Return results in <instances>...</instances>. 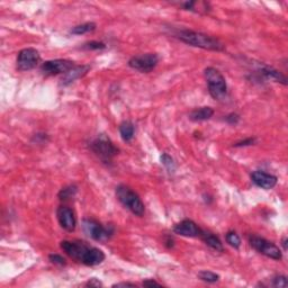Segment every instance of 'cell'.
Listing matches in <instances>:
<instances>
[{"instance_id": "cell-14", "label": "cell", "mask_w": 288, "mask_h": 288, "mask_svg": "<svg viewBox=\"0 0 288 288\" xmlns=\"http://www.w3.org/2000/svg\"><path fill=\"white\" fill-rule=\"evenodd\" d=\"M258 79L262 78L263 80H270V81H275L283 83V85H287V78L285 75H283L282 72L278 70L273 69L272 66L263 65L257 71Z\"/></svg>"}, {"instance_id": "cell-20", "label": "cell", "mask_w": 288, "mask_h": 288, "mask_svg": "<svg viewBox=\"0 0 288 288\" xmlns=\"http://www.w3.org/2000/svg\"><path fill=\"white\" fill-rule=\"evenodd\" d=\"M77 192H78V187H77L76 185H69V186H66V187L62 188L61 191L59 192L58 197L60 201L66 202V201H69V199L75 197Z\"/></svg>"}, {"instance_id": "cell-27", "label": "cell", "mask_w": 288, "mask_h": 288, "mask_svg": "<svg viewBox=\"0 0 288 288\" xmlns=\"http://www.w3.org/2000/svg\"><path fill=\"white\" fill-rule=\"evenodd\" d=\"M48 260L52 263H54V265H58V266H65L66 265V261L65 259L62 257V256L57 255V254H51L48 256Z\"/></svg>"}, {"instance_id": "cell-19", "label": "cell", "mask_w": 288, "mask_h": 288, "mask_svg": "<svg viewBox=\"0 0 288 288\" xmlns=\"http://www.w3.org/2000/svg\"><path fill=\"white\" fill-rule=\"evenodd\" d=\"M119 134L124 142H131L135 134V126L131 121H124L119 125Z\"/></svg>"}, {"instance_id": "cell-4", "label": "cell", "mask_w": 288, "mask_h": 288, "mask_svg": "<svg viewBox=\"0 0 288 288\" xmlns=\"http://www.w3.org/2000/svg\"><path fill=\"white\" fill-rule=\"evenodd\" d=\"M89 149L103 161L110 163L118 154V149L114 145L112 140L105 134H99L89 143Z\"/></svg>"}, {"instance_id": "cell-6", "label": "cell", "mask_w": 288, "mask_h": 288, "mask_svg": "<svg viewBox=\"0 0 288 288\" xmlns=\"http://www.w3.org/2000/svg\"><path fill=\"white\" fill-rule=\"evenodd\" d=\"M249 243L256 251L266 256V257L273 260L283 259L282 250L273 242H270L261 237H258V235H250L249 237Z\"/></svg>"}, {"instance_id": "cell-32", "label": "cell", "mask_w": 288, "mask_h": 288, "mask_svg": "<svg viewBox=\"0 0 288 288\" xmlns=\"http://www.w3.org/2000/svg\"><path fill=\"white\" fill-rule=\"evenodd\" d=\"M164 244H166V247L167 248H173L174 245H175V241H174V239L171 238V237H167L166 238V241H164Z\"/></svg>"}, {"instance_id": "cell-15", "label": "cell", "mask_w": 288, "mask_h": 288, "mask_svg": "<svg viewBox=\"0 0 288 288\" xmlns=\"http://www.w3.org/2000/svg\"><path fill=\"white\" fill-rule=\"evenodd\" d=\"M90 70V65H75L70 70L69 72H66L62 78V85L68 86L71 85L72 82H75L77 79L82 78L85 77L88 71Z\"/></svg>"}, {"instance_id": "cell-26", "label": "cell", "mask_w": 288, "mask_h": 288, "mask_svg": "<svg viewBox=\"0 0 288 288\" xmlns=\"http://www.w3.org/2000/svg\"><path fill=\"white\" fill-rule=\"evenodd\" d=\"M272 286L277 287V288H286L288 286V282H287V277L279 275L273 277L272 279Z\"/></svg>"}, {"instance_id": "cell-1", "label": "cell", "mask_w": 288, "mask_h": 288, "mask_svg": "<svg viewBox=\"0 0 288 288\" xmlns=\"http://www.w3.org/2000/svg\"><path fill=\"white\" fill-rule=\"evenodd\" d=\"M174 36L178 38L179 41L191 45V47L199 48L203 50L208 51H216L221 52L224 51L225 45L217 38L209 36V35L201 33V32H195L191 30H177L174 32Z\"/></svg>"}, {"instance_id": "cell-18", "label": "cell", "mask_w": 288, "mask_h": 288, "mask_svg": "<svg viewBox=\"0 0 288 288\" xmlns=\"http://www.w3.org/2000/svg\"><path fill=\"white\" fill-rule=\"evenodd\" d=\"M105 258H106V256H105V254L100 250V249L91 247L89 252H88L87 258L85 260V262H83V265L89 266V267L100 265V263L105 260Z\"/></svg>"}, {"instance_id": "cell-12", "label": "cell", "mask_w": 288, "mask_h": 288, "mask_svg": "<svg viewBox=\"0 0 288 288\" xmlns=\"http://www.w3.org/2000/svg\"><path fill=\"white\" fill-rule=\"evenodd\" d=\"M203 231L202 227L198 226L194 221L188 219L182 220L174 226V233L186 238H201Z\"/></svg>"}, {"instance_id": "cell-5", "label": "cell", "mask_w": 288, "mask_h": 288, "mask_svg": "<svg viewBox=\"0 0 288 288\" xmlns=\"http://www.w3.org/2000/svg\"><path fill=\"white\" fill-rule=\"evenodd\" d=\"M82 229L88 237H90L95 241H106L114 234L113 226H104L103 224L93 219L83 220Z\"/></svg>"}, {"instance_id": "cell-30", "label": "cell", "mask_w": 288, "mask_h": 288, "mask_svg": "<svg viewBox=\"0 0 288 288\" xmlns=\"http://www.w3.org/2000/svg\"><path fill=\"white\" fill-rule=\"evenodd\" d=\"M87 287H101L103 286V283L100 282L99 279H96V278H91L88 280V282L85 284Z\"/></svg>"}, {"instance_id": "cell-34", "label": "cell", "mask_w": 288, "mask_h": 288, "mask_svg": "<svg viewBox=\"0 0 288 288\" xmlns=\"http://www.w3.org/2000/svg\"><path fill=\"white\" fill-rule=\"evenodd\" d=\"M287 243H288V239L286 237H284L283 241H282V245L284 248V251H287Z\"/></svg>"}, {"instance_id": "cell-11", "label": "cell", "mask_w": 288, "mask_h": 288, "mask_svg": "<svg viewBox=\"0 0 288 288\" xmlns=\"http://www.w3.org/2000/svg\"><path fill=\"white\" fill-rule=\"evenodd\" d=\"M57 217L60 226L66 232H73L77 226L76 214L72 208L68 206H59L57 209Z\"/></svg>"}, {"instance_id": "cell-8", "label": "cell", "mask_w": 288, "mask_h": 288, "mask_svg": "<svg viewBox=\"0 0 288 288\" xmlns=\"http://www.w3.org/2000/svg\"><path fill=\"white\" fill-rule=\"evenodd\" d=\"M60 247L63 251L65 252L66 255L69 256L70 258L76 260L80 263L85 262V260L87 258L88 252L90 250V245H88L87 243L82 241H68L64 240L60 243Z\"/></svg>"}, {"instance_id": "cell-29", "label": "cell", "mask_w": 288, "mask_h": 288, "mask_svg": "<svg viewBox=\"0 0 288 288\" xmlns=\"http://www.w3.org/2000/svg\"><path fill=\"white\" fill-rule=\"evenodd\" d=\"M257 141V139L256 138H248L245 140H242V141L238 142L234 144V147H243V146H250V145H254V144Z\"/></svg>"}, {"instance_id": "cell-21", "label": "cell", "mask_w": 288, "mask_h": 288, "mask_svg": "<svg viewBox=\"0 0 288 288\" xmlns=\"http://www.w3.org/2000/svg\"><path fill=\"white\" fill-rule=\"evenodd\" d=\"M96 24L95 23H85L81 24V25H77L75 27H72L70 30V33L73 35H82V34H87L89 32H94L96 30Z\"/></svg>"}, {"instance_id": "cell-13", "label": "cell", "mask_w": 288, "mask_h": 288, "mask_svg": "<svg viewBox=\"0 0 288 288\" xmlns=\"http://www.w3.org/2000/svg\"><path fill=\"white\" fill-rule=\"evenodd\" d=\"M251 180L258 187L265 189V191H270V189L276 187L278 178L273 175L267 174L265 171L257 170L251 174Z\"/></svg>"}, {"instance_id": "cell-9", "label": "cell", "mask_w": 288, "mask_h": 288, "mask_svg": "<svg viewBox=\"0 0 288 288\" xmlns=\"http://www.w3.org/2000/svg\"><path fill=\"white\" fill-rule=\"evenodd\" d=\"M41 62V55L36 48H27L19 51L17 55V69L19 71H30L38 65Z\"/></svg>"}, {"instance_id": "cell-25", "label": "cell", "mask_w": 288, "mask_h": 288, "mask_svg": "<svg viewBox=\"0 0 288 288\" xmlns=\"http://www.w3.org/2000/svg\"><path fill=\"white\" fill-rule=\"evenodd\" d=\"M82 48L83 50H104V48H106V44L103 43V42L91 41L83 44Z\"/></svg>"}, {"instance_id": "cell-28", "label": "cell", "mask_w": 288, "mask_h": 288, "mask_svg": "<svg viewBox=\"0 0 288 288\" xmlns=\"http://www.w3.org/2000/svg\"><path fill=\"white\" fill-rule=\"evenodd\" d=\"M224 121L230 125H237L240 122V115H238L237 113H231L224 117Z\"/></svg>"}, {"instance_id": "cell-22", "label": "cell", "mask_w": 288, "mask_h": 288, "mask_svg": "<svg viewBox=\"0 0 288 288\" xmlns=\"http://www.w3.org/2000/svg\"><path fill=\"white\" fill-rule=\"evenodd\" d=\"M198 278L202 280V282L208 283V284H214L217 283L220 280V275L217 273L209 272V270H202L201 272H198Z\"/></svg>"}, {"instance_id": "cell-16", "label": "cell", "mask_w": 288, "mask_h": 288, "mask_svg": "<svg viewBox=\"0 0 288 288\" xmlns=\"http://www.w3.org/2000/svg\"><path fill=\"white\" fill-rule=\"evenodd\" d=\"M199 239H202V240L204 241V243H205L206 245H208L209 248H212L213 250L219 251V252H223V250H224L223 243L221 242L219 237H216V235L214 233H212V232H208V231L204 230L202 237Z\"/></svg>"}, {"instance_id": "cell-10", "label": "cell", "mask_w": 288, "mask_h": 288, "mask_svg": "<svg viewBox=\"0 0 288 288\" xmlns=\"http://www.w3.org/2000/svg\"><path fill=\"white\" fill-rule=\"evenodd\" d=\"M73 66L75 62L70 61L66 59H55L45 61L41 66V71L45 76H58V75H65L69 72Z\"/></svg>"}, {"instance_id": "cell-7", "label": "cell", "mask_w": 288, "mask_h": 288, "mask_svg": "<svg viewBox=\"0 0 288 288\" xmlns=\"http://www.w3.org/2000/svg\"><path fill=\"white\" fill-rule=\"evenodd\" d=\"M160 61L159 55L157 53H144L135 55L128 60L129 68L136 70L142 73H149L156 69L158 63Z\"/></svg>"}, {"instance_id": "cell-31", "label": "cell", "mask_w": 288, "mask_h": 288, "mask_svg": "<svg viewBox=\"0 0 288 288\" xmlns=\"http://www.w3.org/2000/svg\"><path fill=\"white\" fill-rule=\"evenodd\" d=\"M142 285L145 286V287H161V286H162L160 283L156 282V280H154V279H146V280H144V282L142 283Z\"/></svg>"}, {"instance_id": "cell-24", "label": "cell", "mask_w": 288, "mask_h": 288, "mask_svg": "<svg viewBox=\"0 0 288 288\" xmlns=\"http://www.w3.org/2000/svg\"><path fill=\"white\" fill-rule=\"evenodd\" d=\"M161 162H162L163 166L167 168V170L169 171V173H174L176 170V163L169 154L163 153L162 156H161Z\"/></svg>"}, {"instance_id": "cell-3", "label": "cell", "mask_w": 288, "mask_h": 288, "mask_svg": "<svg viewBox=\"0 0 288 288\" xmlns=\"http://www.w3.org/2000/svg\"><path fill=\"white\" fill-rule=\"evenodd\" d=\"M204 77H205L210 96L215 100L224 99L227 94V83L220 70L208 66L204 70Z\"/></svg>"}, {"instance_id": "cell-33", "label": "cell", "mask_w": 288, "mask_h": 288, "mask_svg": "<svg viewBox=\"0 0 288 288\" xmlns=\"http://www.w3.org/2000/svg\"><path fill=\"white\" fill-rule=\"evenodd\" d=\"M113 287H136L135 284H131V283H117L114 284Z\"/></svg>"}, {"instance_id": "cell-2", "label": "cell", "mask_w": 288, "mask_h": 288, "mask_svg": "<svg viewBox=\"0 0 288 288\" xmlns=\"http://www.w3.org/2000/svg\"><path fill=\"white\" fill-rule=\"evenodd\" d=\"M115 194L118 202L125 208H128L129 212L139 217H142L144 215V213H145V206H144L140 196L135 192H133L131 188H128L125 185H119L116 187Z\"/></svg>"}, {"instance_id": "cell-17", "label": "cell", "mask_w": 288, "mask_h": 288, "mask_svg": "<svg viewBox=\"0 0 288 288\" xmlns=\"http://www.w3.org/2000/svg\"><path fill=\"white\" fill-rule=\"evenodd\" d=\"M214 115V110L212 107L205 106V107H199L196 108L189 114V119L192 122H204L207 121V119H210Z\"/></svg>"}, {"instance_id": "cell-23", "label": "cell", "mask_w": 288, "mask_h": 288, "mask_svg": "<svg viewBox=\"0 0 288 288\" xmlns=\"http://www.w3.org/2000/svg\"><path fill=\"white\" fill-rule=\"evenodd\" d=\"M225 239H226L227 243H229L232 248L239 249L241 247V239L237 234V232H234V231L227 232L225 235Z\"/></svg>"}]
</instances>
